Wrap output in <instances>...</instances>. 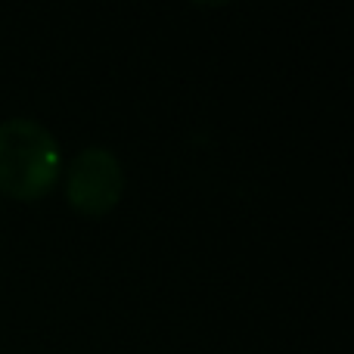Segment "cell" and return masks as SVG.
Segmentation results:
<instances>
[{
	"label": "cell",
	"instance_id": "6da1fadb",
	"mask_svg": "<svg viewBox=\"0 0 354 354\" xmlns=\"http://www.w3.org/2000/svg\"><path fill=\"white\" fill-rule=\"evenodd\" d=\"M62 153L56 137L35 118L0 122V193L16 202H37L56 187Z\"/></svg>",
	"mask_w": 354,
	"mask_h": 354
},
{
	"label": "cell",
	"instance_id": "7a4b0ae2",
	"mask_svg": "<svg viewBox=\"0 0 354 354\" xmlns=\"http://www.w3.org/2000/svg\"><path fill=\"white\" fill-rule=\"evenodd\" d=\"M124 196V168L106 147H87L66 171V199L84 218H103Z\"/></svg>",
	"mask_w": 354,
	"mask_h": 354
}]
</instances>
